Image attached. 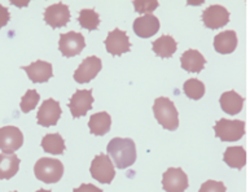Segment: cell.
<instances>
[{"label":"cell","instance_id":"6da1fadb","mask_svg":"<svg viewBox=\"0 0 250 192\" xmlns=\"http://www.w3.org/2000/svg\"><path fill=\"white\" fill-rule=\"evenodd\" d=\"M106 151L118 169H127L136 161V146L130 138H113Z\"/></svg>","mask_w":250,"mask_h":192},{"label":"cell","instance_id":"7a4b0ae2","mask_svg":"<svg viewBox=\"0 0 250 192\" xmlns=\"http://www.w3.org/2000/svg\"><path fill=\"white\" fill-rule=\"evenodd\" d=\"M153 113L157 122L168 131H174L179 128V114L175 104L168 98L161 96L154 100Z\"/></svg>","mask_w":250,"mask_h":192},{"label":"cell","instance_id":"3957f363","mask_svg":"<svg viewBox=\"0 0 250 192\" xmlns=\"http://www.w3.org/2000/svg\"><path fill=\"white\" fill-rule=\"evenodd\" d=\"M34 173L39 181L47 185L57 183L63 175V165L60 160L49 157L39 158L34 166Z\"/></svg>","mask_w":250,"mask_h":192},{"label":"cell","instance_id":"277c9868","mask_svg":"<svg viewBox=\"0 0 250 192\" xmlns=\"http://www.w3.org/2000/svg\"><path fill=\"white\" fill-rule=\"evenodd\" d=\"M215 136L222 142H237L245 134V122L241 120L220 118L214 126Z\"/></svg>","mask_w":250,"mask_h":192},{"label":"cell","instance_id":"5b68a950","mask_svg":"<svg viewBox=\"0 0 250 192\" xmlns=\"http://www.w3.org/2000/svg\"><path fill=\"white\" fill-rule=\"evenodd\" d=\"M90 173L94 179H96L100 183H105V185L112 183L114 177H116V170H114L112 160L108 154L104 153L95 156L92 164H91Z\"/></svg>","mask_w":250,"mask_h":192},{"label":"cell","instance_id":"8992f818","mask_svg":"<svg viewBox=\"0 0 250 192\" xmlns=\"http://www.w3.org/2000/svg\"><path fill=\"white\" fill-rule=\"evenodd\" d=\"M86 47V41L81 33L69 31L66 34H61L59 39V49L65 57H74L82 52Z\"/></svg>","mask_w":250,"mask_h":192},{"label":"cell","instance_id":"52a82bcc","mask_svg":"<svg viewBox=\"0 0 250 192\" xmlns=\"http://www.w3.org/2000/svg\"><path fill=\"white\" fill-rule=\"evenodd\" d=\"M22 131L16 126L0 128V151L4 153H13L22 147Z\"/></svg>","mask_w":250,"mask_h":192},{"label":"cell","instance_id":"ba28073f","mask_svg":"<svg viewBox=\"0 0 250 192\" xmlns=\"http://www.w3.org/2000/svg\"><path fill=\"white\" fill-rule=\"evenodd\" d=\"M188 186L187 174L182 168H168L162 175V187L166 192H184Z\"/></svg>","mask_w":250,"mask_h":192},{"label":"cell","instance_id":"9c48e42d","mask_svg":"<svg viewBox=\"0 0 250 192\" xmlns=\"http://www.w3.org/2000/svg\"><path fill=\"white\" fill-rule=\"evenodd\" d=\"M201 19L208 29H220L229 22V12L219 4H213L202 12Z\"/></svg>","mask_w":250,"mask_h":192},{"label":"cell","instance_id":"30bf717a","mask_svg":"<svg viewBox=\"0 0 250 192\" xmlns=\"http://www.w3.org/2000/svg\"><path fill=\"white\" fill-rule=\"evenodd\" d=\"M61 107L60 103L56 102L55 99H47L42 103L39 112L37 114L38 124L43 128L49 126H56L61 117Z\"/></svg>","mask_w":250,"mask_h":192},{"label":"cell","instance_id":"8fae6325","mask_svg":"<svg viewBox=\"0 0 250 192\" xmlns=\"http://www.w3.org/2000/svg\"><path fill=\"white\" fill-rule=\"evenodd\" d=\"M106 51L113 56H121L124 53L130 52L131 43L128 39L126 31H122L120 29H114L110 31L104 42Z\"/></svg>","mask_w":250,"mask_h":192},{"label":"cell","instance_id":"7c38bea8","mask_svg":"<svg viewBox=\"0 0 250 192\" xmlns=\"http://www.w3.org/2000/svg\"><path fill=\"white\" fill-rule=\"evenodd\" d=\"M94 104V96L91 90H77L71 96L69 108H70L71 116L74 118L86 116L87 112L91 110Z\"/></svg>","mask_w":250,"mask_h":192},{"label":"cell","instance_id":"4fadbf2b","mask_svg":"<svg viewBox=\"0 0 250 192\" xmlns=\"http://www.w3.org/2000/svg\"><path fill=\"white\" fill-rule=\"evenodd\" d=\"M44 21L52 29L66 26L67 22L70 21V11L66 4L63 3L49 5L44 11Z\"/></svg>","mask_w":250,"mask_h":192},{"label":"cell","instance_id":"5bb4252c","mask_svg":"<svg viewBox=\"0 0 250 192\" xmlns=\"http://www.w3.org/2000/svg\"><path fill=\"white\" fill-rule=\"evenodd\" d=\"M103 63L97 56H88L82 61L74 73V81L78 83H88L100 73Z\"/></svg>","mask_w":250,"mask_h":192},{"label":"cell","instance_id":"9a60e30c","mask_svg":"<svg viewBox=\"0 0 250 192\" xmlns=\"http://www.w3.org/2000/svg\"><path fill=\"white\" fill-rule=\"evenodd\" d=\"M22 70L26 72L33 83H44L53 77L52 64L43 60L34 61L27 66H22Z\"/></svg>","mask_w":250,"mask_h":192},{"label":"cell","instance_id":"2e32d148","mask_svg":"<svg viewBox=\"0 0 250 192\" xmlns=\"http://www.w3.org/2000/svg\"><path fill=\"white\" fill-rule=\"evenodd\" d=\"M134 33L139 38H150L160 30V21L156 16L144 15L134 21Z\"/></svg>","mask_w":250,"mask_h":192},{"label":"cell","instance_id":"e0dca14e","mask_svg":"<svg viewBox=\"0 0 250 192\" xmlns=\"http://www.w3.org/2000/svg\"><path fill=\"white\" fill-rule=\"evenodd\" d=\"M237 43H239V39L235 31H222L214 38V49L220 55H229L235 51Z\"/></svg>","mask_w":250,"mask_h":192},{"label":"cell","instance_id":"ac0fdd59","mask_svg":"<svg viewBox=\"0 0 250 192\" xmlns=\"http://www.w3.org/2000/svg\"><path fill=\"white\" fill-rule=\"evenodd\" d=\"M180 64L184 70L190 73H200L206 64L205 57L197 49H188L180 56Z\"/></svg>","mask_w":250,"mask_h":192},{"label":"cell","instance_id":"d6986e66","mask_svg":"<svg viewBox=\"0 0 250 192\" xmlns=\"http://www.w3.org/2000/svg\"><path fill=\"white\" fill-rule=\"evenodd\" d=\"M220 108L226 113L235 116V114L240 113L243 110L244 107V98L241 95H239L236 91H227L222 94L219 99Z\"/></svg>","mask_w":250,"mask_h":192},{"label":"cell","instance_id":"ffe728a7","mask_svg":"<svg viewBox=\"0 0 250 192\" xmlns=\"http://www.w3.org/2000/svg\"><path fill=\"white\" fill-rule=\"evenodd\" d=\"M178 43L171 35H162L152 43L153 52L161 59H170L176 52Z\"/></svg>","mask_w":250,"mask_h":192},{"label":"cell","instance_id":"44dd1931","mask_svg":"<svg viewBox=\"0 0 250 192\" xmlns=\"http://www.w3.org/2000/svg\"><path fill=\"white\" fill-rule=\"evenodd\" d=\"M20 158L15 153H0V179H11L20 169Z\"/></svg>","mask_w":250,"mask_h":192},{"label":"cell","instance_id":"7402d4cb","mask_svg":"<svg viewBox=\"0 0 250 192\" xmlns=\"http://www.w3.org/2000/svg\"><path fill=\"white\" fill-rule=\"evenodd\" d=\"M110 126H112V117L106 112H99V113L92 114L88 121L90 131L97 136H103L109 132Z\"/></svg>","mask_w":250,"mask_h":192},{"label":"cell","instance_id":"603a6c76","mask_svg":"<svg viewBox=\"0 0 250 192\" xmlns=\"http://www.w3.org/2000/svg\"><path fill=\"white\" fill-rule=\"evenodd\" d=\"M223 161L232 169H243L247 164V152L241 146L228 147L223 154Z\"/></svg>","mask_w":250,"mask_h":192},{"label":"cell","instance_id":"cb8c5ba5","mask_svg":"<svg viewBox=\"0 0 250 192\" xmlns=\"http://www.w3.org/2000/svg\"><path fill=\"white\" fill-rule=\"evenodd\" d=\"M44 152L51 154H62L65 151V140L60 134H47L43 136L41 143Z\"/></svg>","mask_w":250,"mask_h":192},{"label":"cell","instance_id":"d4e9b609","mask_svg":"<svg viewBox=\"0 0 250 192\" xmlns=\"http://www.w3.org/2000/svg\"><path fill=\"white\" fill-rule=\"evenodd\" d=\"M79 25L87 30H96L100 25V16L95 9H82L79 12Z\"/></svg>","mask_w":250,"mask_h":192},{"label":"cell","instance_id":"484cf974","mask_svg":"<svg viewBox=\"0 0 250 192\" xmlns=\"http://www.w3.org/2000/svg\"><path fill=\"white\" fill-rule=\"evenodd\" d=\"M183 91L187 98L192 100H200L205 95V85L198 79L190 78L183 85Z\"/></svg>","mask_w":250,"mask_h":192},{"label":"cell","instance_id":"4316f807","mask_svg":"<svg viewBox=\"0 0 250 192\" xmlns=\"http://www.w3.org/2000/svg\"><path fill=\"white\" fill-rule=\"evenodd\" d=\"M39 94H38L35 90H27L26 94L23 95L22 99H21V103H20V108L22 110L23 113H29L30 110L35 109V107L38 106L39 103Z\"/></svg>","mask_w":250,"mask_h":192},{"label":"cell","instance_id":"83f0119b","mask_svg":"<svg viewBox=\"0 0 250 192\" xmlns=\"http://www.w3.org/2000/svg\"><path fill=\"white\" fill-rule=\"evenodd\" d=\"M134 8L135 11L138 12V13H146V15H150V12H153L154 9L158 8V1L157 0H136L134 1Z\"/></svg>","mask_w":250,"mask_h":192},{"label":"cell","instance_id":"f1b7e54d","mask_svg":"<svg viewBox=\"0 0 250 192\" xmlns=\"http://www.w3.org/2000/svg\"><path fill=\"white\" fill-rule=\"evenodd\" d=\"M226 186L223 182L219 181H206L205 183H202L201 189L198 192H226Z\"/></svg>","mask_w":250,"mask_h":192},{"label":"cell","instance_id":"f546056e","mask_svg":"<svg viewBox=\"0 0 250 192\" xmlns=\"http://www.w3.org/2000/svg\"><path fill=\"white\" fill-rule=\"evenodd\" d=\"M11 20V13L8 11V8L0 4V29H3Z\"/></svg>","mask_w":250,"mask_h":192},{"label":"cell","instance_id":"4dcf8cb0","mask_svg":"<svg viewBox=\"0 0 250 192\" xmlns=\"http://www.w3.org/2000/svg\"><path fill=\"white\" fill-rule=\"evenodd\" d=\"M73 192H103V190H100L94 185H90V183H84V185L79 186V187L73 190Z\"/></svg>","mask_w":250,"mask_h":192},{"label":"cell","instance_id":"1f68e13d","mask_svg":"<svg viewBox=\"0 0 250 192\" xmlns=\"http://www.w3.org/2000/svg\"><path fill=\"white\" fill-rule=\"evenodd\" d=\"M35 192H52L51 190H44V189H41V190H38V191Z\"/></svg>","mask_w":250,"mask_h":192},{"label":"cell","instance_id":"d6a6232c","mask_svg":"<svg viewBox=\"0 0 250 192\" xmlns=\"http://www.w3.org/2000/svg\"><path fill=\"white\" fill-rule=\"evenodd\" d=\"M13 192H17V191H13Z\"/></svg>","mask_w":250,"mask_h":192}]
</instances>
